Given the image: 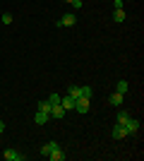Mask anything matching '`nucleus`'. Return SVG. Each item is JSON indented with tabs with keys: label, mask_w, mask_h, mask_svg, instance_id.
I'll use <instances>...</instances> for the list:
<instances>
[{
	"label": "nucleus",
	"mask_w": 144,
	"mask_h": 161,
	"mask_svg": "<svg viewBox=\"0 0 144 161\" xmlns=\"http://www.w3.org/2000/svg\"><path fill=\"white\" fill-rule=\"evenodd\" d=\"M67 94L72 96V99H91V87H87V84H70Z\"/></svg>",
	"instance_id": "f257e3e1"
},
{
	"label": "nucleus",
	"mask_w": 144,
	"mask_h": 161,
	"mask_svg": "<svg viewBox=\"0 0 144 161\" xmlns=\"http://www.w3.org/2000/svg\"><path fill=\"white\" fill-rule=\"evenodd\" d=\"M75 24H77V14H75V12L62 14V19L55 22V27H75Z\"/></svg>",
	"instance_id": "f03ea898"
},
{
	"label": "nucleus",
	"mask_w": 144,
	"mask_h": 161,
	"mask_svg": "<svg viewBox=\"0 0 144 161\" xmlns=\"http://www.w3.org/2000/svg\"><path fill=\"white\" fill-rule=\"evenodd\" d=\"M123 128H125V132H127V135H137V132H139V120L130 115V118L125 120V125H123Z\"/></svg>",
	"instance_id": "7ed1b4c3"
},
{
	"label": "nucleus",
	"mask_w": 144,
	"mask_h": 161,
	"mask_svg": "<svg viewBox=\"0 0 144 161\" xmlns=\"http://www.w3.org/2000/svg\"><path fill=\"white\" fill-rule=\"evenodd\" d=\"M3 159H5V161H24V154L10 147V149H5V152H3Z\"/></svg>",
	"instance_id": "20e7f679"
},
{
	"label": "nucleus",
	"mask_w": 144,
	"mask_h": 161,
	"mask_svg": "<svg viewBox=\"0 0 144 161\" xmlns=\"http://www.w3.org/2000/svg\"><path fill=\"white\" fill-rule=\"evenodd\" d=\"M89 108H91L89 99H77V101H75V111H77L79 115H87V113H89Z\"/></svg>",
	"instance_id": "39448f33"
},
{
	"label": "nucleus",
	"mask_w": 144,
	"mask_h": 161,
	"mask_svg": "<svg viewBox=\"0 0 144 161\" xmlns=\"http://www.w3.org/2000/svg\"><path fill=\"white\" fill-rule=\"evenodd\" d=\"M67 113V111H65V108H62V103H53V106H51V118H58V120H62V115Z\"/></svg>",
	"instance_id": "423d86ee"
},
{
	"label": "nucleus",
	"mask_w": 144,
	"mask_h": 161,
	"mask_svg": "<svg viewBox=\"0 0 144 161\" xmlns=\"http://www.w3.org/2000/svg\"><path fill=\"white\" fill-rule=\"evenodd\" d=\"M75 101L77 99H72V96H60V103H62V108H65V111H75Z\"/></svg>",
	"instance_id": "0eeeda50"
},
{
	"label": "nucleus",
	"mask_w": 144,
	"mask_h": 161,
	"mask_svg": "<svg viewBox=\"0 0 144 161\" xmlns=\"http://www.w3.org/2000/svg\"><path fill=\"white\" fill-rule=\"evenodd\" d=\"M55 147H60V144H58V142H55V140L46 142V144H43V147H41V154H43V156H48V154H51V152H53Z\"/></svg>",
	"instance_id": "6e6552de"
},
{
	"label": "nucleus",
	"mask_w": 144,
	"mask_h": 161,
	"mask_svg": "<svg viewBox=\"0 0 144 161\" xmlns=\"http://www.w3.org/2000/svg\"><path fill=\"white\" fill-rule=\"evenodd\" d=\"M48 120H51V115H48V113H43V111H39V113L34 115V123H36V125H46Z\"/></svg>",
	"instance_id": "1a4fd4ad"
},
{
	"label": "nucleus",
	"mask_w": 144,
	"mask_h": 161,
	"mask_svg": "<svg viewBox=\"0 0 144 161\" xmlns=\"http://www.w3.org/2000/svg\"><path fill=\"white\" fill-rule=\"evenodd\" d=\"M123 99H125V94H118V92H115V94H110V96H108V103L118 108L120 103H123Z\"/></svg>",
	"instance_id": "9d476101"
},
{
	"label": "nucleus",
	"mask_w": 144,
	"mask_h": 161,
	"mask_svg": "<svg viewBox=\"0 0 144 161\" xmlns=\"http://www.w3.org/2000/svg\"><path fill=\"white\" fill-rule=\"evenodd\" d=\"M48 159H51V161H65V154H62V149H60V147H55L53 152L48 154Z\"/></svg>",
	"instance_id": "9b49d317"
},
{
	"label": "nucleus",
	"mask_w": 144,
	"mask_h": 161,
	"mask_svg": "<svg viewBox=\"0 0 144 161\" xmlns=\"http://www.w3.org/2000/svg\"><path fill=\"white\" fill-rule=\"evenodd\" d=\"M110 135H113L115 140H123V137H127V132H125V128H123V125H118V123H115V128H113V132H110Z\"/></svg>",
	"instance_id": "f8f14e48"
},
{
	"label": "nucleus",
	"mask_w": 144,
	"mask_h": 161,
	"mask_svg": "<svg viewBox=\"0 0 144 161\" xmlns=\"http://www.w3.org/2000/svg\"><path fill=\"white\" fill-rule=\"evenodd\" d=\"M39 111H43V113H51V101H48V99H41V101H39Z\"/></svg>",
	"instance_id": "ddd939ff"
},
{
	"label": "nucleus",
	"mask_w": 144,
	"mask_h": 161,
	"mask_svg": "<svg viewBox=\"0 0 144 161\" xmlns=\"http://www.w3.org/2000/svg\"><path fill=\"white\" fill-rule=\"evenodd\" d=\"M115 92H118V94H127V82L120 80V82L115 84Z\"/></svg>",
	"instance_id": "4468645a"
},
{
	"label": "nucleus",
	"mask_w": 144,
	"mask_h": 161,
	"mask_svg": "<svg viewBox=\"0 0 144 161\" xmlns=\"http://www.w3.org/2000/svg\"><path fill=\"white\" fill-rule=\"evenodd\" d=\"M113 19L115 22H125L127 17H125V10H113Z\"/></svg>",
	"instance_id": "2eb2a0df"
},
{
	"label": "nucleus",
	"mask_w": 144,
	"mask_h": 161,
	"mask_svg": "<svg viewBox=\"0 0 144 161\" xmlns=\"http://www.w3.org/2000/svg\"><path fill=\"white\" fill-rule=\"evenodd\" d=\"M127 118H130V113L120 111V113H118V118H115V123H118V125H125V120H127Z\"/></svg>",
	"instance_id": "dca6fc26"
},
{
	"label": "nucleus",
	"mask_w": 144,
	"mask_h": 161,
	"mask_svg": "<svg viewBox=\"0 0 144 161\" xmlns=\"http://www.w3.org/2000/svg\"><path fill=\"white\" fill-rule=\"evenodd\" d=\"M0 19H3V24H12V14H10V12H3Z\"/></svg>",
	"instance_id": "f3484780"
},
{
	"label": "nucleus",
	"mask_w": 144,
	"mask_h": 161,
	"mask_svg": "<svg viewBox=\"0 0 144 161\" xmlns=\"http://www.w3.org/2000/svg\"><path fill=\"white\" fill-rule=\"evenodd\" d=\"M125 7V0H113V10H123Z\"/></svg>",
	"instance_id": "a211bd4d"
},
{
	"label": "nucleus",
	"mask_w": 144,
	"mask_h": 161,
	"mask_svg": "<svg viewBox=\"0 0 144 161\" xmlns=\"http://www.w3.org/2000/svg\"><path fill=\"white\" fill-rule=\"evenodd\" d=\"M48 101H51V106H53V103H60V94H51Z\"/></svg>",
	"instance_id": "6ab92c4d"
},
{
	"label": "nucleus",
	"mask_w": 144,
	"mask_h": 161,
	"mask_svg": "<svg viewBox=\"0 0 144 161\" xmlns=\"http://www.w3.org/2000/svg\"><path fill=\"white\" fill-rule=\"evenodd\" d=\"M70 5L75 7V10H79V7H82V0H72V3H70Z\"/></svg>",
	"instance_id": "aec40b11"
},
{
	"label": "nucleus",
	"mask_w": 144,
	"mask_h": 161,
	"mask_svg": "<svg viewBox=\"0 0 144 161\" xmlns=\"http://www.w3.org/2000/svg\"><path fill=\"white\" fill-rule=\"evenodd\" d=\"M3 132H5V123L0 120V135H3Z\"/></svg>",
	"instance_id": "412c9836"
},
{
	"label": "nucleus",
	"mask_w": 144,
	"mask_h": 161,
	"mask_svg": "<svg viewBox=\"0 0 144 161\" xmlns=\"http://www.w3.org/2000/svg\"><path fill=\"white\" fill-rule=\"evenodd\" d=\"M65 3H72V0H65Z\"/></svg>",
	"instance_id": "4be33fe9"
}]
</instances>
